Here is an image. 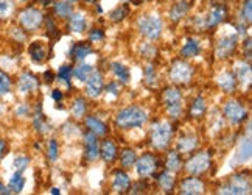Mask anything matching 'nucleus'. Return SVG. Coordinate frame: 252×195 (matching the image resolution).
Instances as JSON below:
<instances>
[{"instance_id":"nucleus-1","label":"nucleus","mask_w":252,"mask_h":195,"mask_svg":"<svg viewBox=\"0 0 252 195\" xmlns=\"http://www.w3.org/2000/svg\"><path fill=\"white\" fill-rule=\"evenodd\" d=\"M147 120V111L139 108V106H129V108L122 110L117 114V117H115V122H117L120 128H137V126H142Z\"/></svg>"},{"instance_id":"nucleus-2","label":"nucleus","mask_w":252,"mask_h":195,"mask_svg":"<svg viewBox=\"0 0 252 195\" xmlns=\"http://www.w3.org/2000/svg\"><path fill=\"white\" fill-rule=\"evenodd\" d=\"M173 126L168 122H159L151 126V144L154 149L163 150L171 141Z\"/></svg>"},{"instance_id":"nucleus-3","label":"nucleus","mask_w":252,"mask_h":195,"mask_svg":"<svg viewBox=\"0 0 252 195\" xmlns=\"http://www.w3.org/2000/svg\"><path fill=\"white\" fill-rule=\"evenodd\" d=\"M139 30L140 33L151 39V41H156L162 33V21L159 16L148 14V16H142L139 21Z\"/></svg>"},{"instance_id":"nucleus-4","label":"nucleus","mask_w":252,"mask_h":195,"mask_svg":"<svg viewBox=\"0 0 252 195\" xmlns=\"http://www.w3.org/2000/svg\"><path fill=\"white\" fill-rule=\"evenodd\" d=\"M220 194H232V195H243L251 194V180L245 173H237L234 175L226 186L220 189Z\"/></svg>"},{"instance_id":"nucleus-5","label":"nucleus","mask_w":252,"mask_h":195,"mask_svg":"<svg viewBox=\"0 0 252 195\" xmlns=\"http://www.w3.org/2000/svg\"><path fill=\"white\" fill-rule=\"evenodd\" d=\"M44 22V16L39 9L33 6L25 8L24 11L19 14V25H21L25 32H36Z\"/></svg>"},{"instance_id":"nucleus-6","label":"nucleus","mask_w":252,"mask_h":195,"mask_svg":"<svg viewBox=\"0 0 252 195\" xmlns=\"http://www.w3.org/2000/svg\"><path fill=\"white\" fill-rule=\"evenodd\" d=\"M163 102H165V108L167 113L173 117V119H178L182 113V97L181 92L174 87H168L163 92Z\"/></svg>"},{"instance_id":"nucleus-7","label":"nucleus","mask_w":252,"mask_h":195,"mask_svg":"<svg viewBox=\"0 0 252 195\" xmlns=\"http://www.w3.org/2000/svg\"><path fill=\"white\" fill-rule=\"evenodd\" d=\"M193 69L191 66L186 61H176L170 69V78L173 83L178 84H186L191 80Z\"/></svg>"},{"instance_id":"nucleus-8","label":"nucleus","mask_w":252,"mask_h":195,"mask_svg":"<svg viewBox=\"0 0 252 195\" xmlns=\"http://www.w3.org/2000/svg\"><path fill=\"white\" fill-rule=\"evenodd\" d=\"M209 167H210V156L206 152H201L193 156V158L187 162L186 170L190 175H199L202 172H206Z\"/></svg>"},{"instance_id":"nucleus-9","label":"nucleus","mask_w":252,"mask_h":195,"mask_svg":"<svg viewBox=\"0 0 252 195\" xmlns=\"http://www.w3.org/2000/svg\"><path fill=\"white\" fill-rule=\"evenodd\" d=\"M224 116L232 122V123H241L246 117L248 111L245 110V106L237 100H229L224 105Z\"/></svg>"},{"instance_id":"nucleus-10","label":"nucleus","mask_w":252,"mask_h":195,"mask_svg":"<svg viewBox=\"0 0 252 195\" xmlns=\"http://www.w3.org/2000/svg\"><path fill=\"white\" fill-rule=\"evenodd\" d=\"M237 48V35H230L218 39L215 47V55L218 58H229Z\"/></svg>"},{"instance_id":"nucleus-11","label":"nucleus","mask_w":252,"mask_h":195,"mask_svg":"<svg viewBox=\"0 0 252 195\" xmlns=\"http://www.w3.org/2000/svg\"><path fill=\"white\" fill-rule=\"evenodd\" d=\"M86 92L92 99H96L103 92V75L100 71H92L89 78L86 80Z\"/></svg>"},{"instance_id":"nucleus-12","label":"nucleus","mask_w":252,"mask_h":195,"mask_svg":"<svg viewBox=\"0 0 252 195\" xmlns=\"http://www.w3.org/2000/svg\"><path fill=\"white\" fill-rule=\"evenodd\" d=\"M156 167H158V159L151 153H145L137 161V164H135V169H137V173L140 177H150L151 173H154Z\"/></svg>"},{"instance_id":"nucleus-13","label":"nucleus","mask_w":252,"mask_h":195,"mask_svg":"<svg viewBox=\"0 0 252 195\" xmlns=\"http://www.w3.org/2000/svg\"><path fill=\"white\" fill-rule=\"evenodd\" d=\"M39 87V80L32 72H24L17 80V89L22 94H30Z\"/></svg>"},{"instance_id":"nucleus-14","label":"nucleus","mask_w":252,"mask_h":195,"mask_svg":"<svg viewBox=\"0 0 252 195\" xmlns=\"http://www.w3.org/2000/svg\"><path fill=\"white\" fill-rule=\"evenodd\" d=\"M227 17V11H226V6L222 5V3H217L215 6L212 8V11L209 13V16L206 17V21H204V27H217L220 25L224 19Z\"/></svg>"},{"instance_id":"nucleus-15","label":"nucleus","mask_w":252,"mask_h":195,"mask_svg":"<svg viewBox=\"0 0 252 195\" xmlns=\"http://www.w3.org/2000/svg\"><path fill=\"white\" fill-rule=\"evenodd\" d=\"M84 147H86V158L89 161H95L100 156V147L96 141V134L92 131H87L84 134Z\"/></svg>"},{"instance_id":"nucleus-16","label":"nucleus","mask_w":252,"mask_h":195,"mask_svg":"<svg viewBox=\"0 0 252 195\" xmlns=\"http://www.w3.org/2000/svg\"><path fill=\"white\" fill-rule=\"evenodd\" d=\"M181 194L184 195H201L204 194V184H202L201 180L191 177L184 180L181 184Z\"/></svg>"},{"instance_id":"nucleus-17","label":"nucleus","mask_w":252,"mask_h":195,"mask_svg":"<svg viewBox=\"0 0 252 195\" xmlns=\"http://www.w3.org/2000/svg\"><path fill=\"white\" fill-rule=\"evenodd\" d=\"M251 155H252V144H251V138L249 134L246 138L241 139L240 145H238V150L235 153V162L237 164H246L251 161Z\"/></svg>"},{"instance_id":"nucleus-18","label":"nucleus","mask_w":252,"mask_h":195,"mask_svg":"<svg viewBox=\"0 0 252 195\" xmlns=\"http://www.w3.org/2000/svg\"><path fill=\"white\" fill-rule=\"evenodd\" d=\"M28 55H30L32 61L41 64L47 58V47L42 41H34L30 47H28Z\"/></svg>"},{"instance_id":"nucleus-19","label":"nucleus","mask_w":252,"mask_h":195,"mask_svg":"<svg viewBox=\"0 0 252 195\" xmlns=\"http://www.w3.org/2000/svg\"><path fill=\"white\" fill-rule=\"evenodd\" d=\"M217 83H218V86L221 87V89L224 92H227V94L234 92L237 89V78H235L234 74H230V72L221 74L217 78Z\"/></svg>"},{"instance_id":"nucleus-20","label":"nucleus","mask_w":252,"mask_h":195,"mask_svg":"<svg viewBox=\"0 0 252 195\" xmlns=\"http://www.w3.org/2000/svg\"><path fill=\"white\" fill-rule=\"evenodd\" d=\"M33 126H34V130H37V133H41V134H45L50 131V125H48V122L45 120V116L42 114L41 105H37L36 113L33 114Z\"/></svg>"},{"instance_id":"nucleus-21","label":"nucleus","mask_w":252,"mask_h":195,"mask_svg":"<svg viewBox=\"0 0 252 195\" xmlns=\"http://www.w3.org/2000/svg\"><path fill=\"white\" fill-rule=\"evenodd\" d=\"M129 186H131V180H129L128 175H126L125 172H120V170L115 172L114 180H112V188H114V191L120 194V192L128 191Z\"/></svg>"},{"instance_id":"nucleus-22","label":"nucleus","mask_w":252,"mask_h":195,"mask_svg":"<svg viewBox=\"0 0 252 195\" xmlns=\"http://www.w3.org/2000/svg\"><path fill=\"white\" fill-rule=\"evenodd\" d=\"M235 78H237V81L240 83H246L249 84L251 83V66L245 61H240L235 64Z\"/></svg>"},{"instance_id":"nucleus-23","label":"nucleus","mask_w":252,"mask_h":195,"mask_svg":"<svg viewBox=\"0 0 252 195\" xmlns=\"http://www.w3.org/2000/svg\"><path fill=\"white\" fill-rule=\"evenodd\" d=\"M189 9H190V2H189V0H182V2H178L176 5L171 8V11H170L171 21H174V22L181 21V19L189 13Z\"/></svg>"},{"instance_id":"nucleus-24","label":"nucleus","mask_w":252,"mask_h":195,"mask_svg":"<svg viewBox=\"0 0 252 195\" xmlns=\"http://www.w3.org/2000/svg\"><path fill=\"white\" fill-rule=\"evenodd\" d=\"M86 125H87V128H89V131H92L96 136H104L108 133V126H106V123L101 122L100 119H96V117H87Z\"/></svg>"},{"instance_id":"nucleus-25","label":"nucleus","mask_w":252,"mask_h":195,"mask_svg":"<svg viewBox=\"0 0 252 195\" xmlns=\"http://www.w3.org/2000/svg\"><path fill=\"white\" fill-rule=\"evenodd\" d=\"M8 189H9V192L11 194H21L22 192V189H24V186H25V178H24V175H22V172H14L13 173V177H11V180L8 181Z\"/></svg>"},{"instance_id":"nucleus-26","label":"nucleus","mask_w":252,"mask_h":195,"mask_svg":"<svg viewBox=\"0 0 252 195\" xmlns=\"http://www.w3.org/2000/svg\"><path fill=\"white\" fill-rule=\"evenodd\" d=\"M100 155L106 162H112L115 158H117V147H115V144L112 141H104L101 144Z\"/></svg>"},{"instance_id":"nucleus-27","label":"nucleus","mask_w":252,"mask_h":195,"mask_svg":"<svg viewBox=\"0 0 252 195\" xmlns=\"http://www.w3.org/2000/svg\"><path fill=\"white\" fill-rule=\"evenodd\" d=\"M198 147V138L195 136H184L178 142V150L182 153H190Z\"/></svg>"},{"instance_id":"nucleus-28","label":"nucleus","mask_w":252,"mask_h":195,"mask_svg":"<svg viewBox=\"0 0 252 195\" xmlns=\"http://www.w3.org/2000/svg\"><path fill=\"white\" fill-rule=\"evenodd\" d=\"M92 52V48L89 44H84V42H80V44H73L72 48L69 50V56H73L75 60H84V58Z\"/></svg>"},{"instance_id":"nucleus-29","label":"nucleus","mask_w":252,"mask_h":195,"mask_svg":"<svg viewBox=\"0 0 252 195\" xmlns=\"http://www.w3.org/2000/svg\"><path fill=\"white\" fill-rule=\"evenodd\" d=\"M199 52H201V45L198 42V39H189L186 45L182 47L181 55L186 58H191V56H198Z\"/></svg>"},{"instance_id":"nucleus-30","label":"nucleus","mask_w":252,"mask_h":195,"mask_svg":"<svg viewBox=\"0 0 252 195\" xmlns=\"http://www.w3.org/2000/svg\"><path fill=\"white\" fill-rule=\"evenodd\" d=\"M70 21H69V27L70 30L75 32V33H81L86 30V17L81 14V13H75V14H70Z\"/></svg>"},{"instance_id":"nucleus-31","label":"nucleus","mask_w":252,"mask_h":195,"mask_svg":"<svg viewBox=\"0 0 252 195\" xmlns=\"http://www.w3.org/2000/svg\"><path fill=\"white\" fill-rule=\"evenodd\" d=\"M158 184L160 186L162 191L171 192L173 188H174V177H173V173H171L170 170L160 173V175H159V178H158Z\"/></svg>"},{"instance_id":"nucleus-32","label":"nucleus","mask_w":252,"mask_h":195,"mask_svg":"<svg viewBox=\"0 0 252 195\" xmlns=\"http://www.w3.org/2000/svg\"><path fill=\"white\" fill-rule=\"evenodd\" d=\"M16 9L14 0H0V21H6L13 16Z\"/></svg>"},{"instance_id":"nucleus-33","label":"nucleus","mask_w":252,"mask_h":195,"mask_svg":"<svg viewBox=\"0 0 252 195\" xmlns=\"http://www.w3.org/2000/svg\"><path fill=\"white\" fill-rule=\"evenodd\" d=\"M11 87H13L11 77H9L3 69H0V99L11 91Z\"/></svg>"},{"instance_id":"nucleus-34","label":"nucleus","mask_w":252,"mask_h":195,"mask_svg":"<svg viewBox=\"0 0 252 195\" xmlns=\"http://www.w3.org/2000/svg\"><path fill=\"white\" fill-rule=\"evenodd\" d=\"M204 113H206V100L202 99V97H196V99L191 102L190 116L191 117H201Z\"/></svg>"},{"instance_id":"nucleus-35","label":"nucleus","mask_w":252,"mask_h":195,"mask_svg":"<svg viewBox=\"0 0 252 195\" xmlns=\"http://www.w3.org/2000/svg\"><path fill=\"white\" fill-rule=\"evenodd\" d=\"M112 71H114L115 77H117L122 83H128L129 81V71H128V67H126V66H123L120 63H114L112 64Z\"/></svg>"},{"instance_id":"nucleus-36","label":"nucleus","mask_w":252,"mask_h":195,"mask_svg":"<svg viewBox=\"0 0 252 195\" xmlns=\"http://www.w3.org/2000/svg\"><path fill=\"white\" fill-rule=\"evenodd\" d=\"M92 66L91 64H80L78 67H75V71H73V75L76 77V80H80V81H86L87 78H89V75L92 74Z\"/></svg>"},{"instance_id":"nucleus-37","label":"nucleus","mask_w":252,"mask_h":195,"mask_svg":"<svg viewBox=\"0 0 252 195\" xmlns=\"http://www.w3.org/2000/svg\"><path fill=\"white\" fill-rule=\"evenodd\" d=\"M53 9L55 14H58L60 17H69L72 14V5L69 2H56Z\"/></svg>"},{"instance_id":"nucleus-38","label":"nucleus","mask_w":252,"mask_h":195,"mask_svg":"<svg viewBox=\"0 0 252 195\" xmlns=\"http://www.w3.org/2000/svg\"><path fill=\"white\" fill-rule=\"evenodd\" d=\"M122 165L125 169H128V167H132V165L135 164V152L134 150H131V149H126L123 153H122Z\"/></svg>"},{"instance_id":"nucleus-39","label":"nucleus","mask_w":252,"mask_h":195,"mask_svg":"<svg viewBox=\"0 0 252 195\" xmlns=\"http://www.w3.org/2000/svg\"><path fill=\"white\" fill-rule=\"evenodd\" d=\"M167 169L170 172H176L181 169V159H179V155L178 152H171L167 158Z\"/></svg>"},{"instance_id":"nucleus-40","label":"nucleus","mask_w":252,"mask_h":195,"mask_svg":"<svg viewBox=\"0 0 252 195\" xmlns=\"http://www.w3.org/2000/svg\"><path fill=\"white\" fill-rule=\"evenodd\" d=\"M86 110H87V105H86V100L84 99H76L73 106H72V113L76 119H81V117L86 114Z\"/></svg>"},{"instance_id":"nucleus-41","label":"nucleus","mask_w":252,"mask_h":195,"mask_svg":"<svg viewBox=\"0 0 252 195\" xmlns=\"http://www.w3.org/2000/svg\"><path fill=\"white\" fill-rule=\"evenodd\" d=\"M252 19V5H251V0H246V3L241 8V13H240V22L241 24H249Z\"/></svg>"},{"instance_id":"nucleus-42","label":"nucleus","mask_w":252,"mask_h":195,"mask_svg":"<svg viewBox=\"0 0 252 195\" xmlns=\"http://www.w3.org/2000/svg\"><path fill=\"white\" fill-rule=\"evenodd\" d=\"M70 77H72V66L69 64L61 66L60 71H58V78L63 80L67 86H70Z\"/></svg>"},{"instance_id":"nucleus-43","label":"nucleus","mask_w":252,"mask_h":195,"mask_svg":"<svg viewBox=\"0 0 252 195\" xmlns=\"http://www.w3.org/2000/svg\"><path fill=\"white\" fill-rule=\"evenodd\" d=\"M28 164H30V159H28L27 156H24V155L16 156V158H14V162H13L14 170H17V172H24V170L28 167Z\"/></svg>"},{"instance_id":"nucleus-44","label":"nucleus","mask_w":252,"mask_h":195,"mask_svg":"<svg viewBox=\"0 0 252 195\" xmlns=\"http://www.w3.org/2000/svg\"><path fill=\"white\" fill-rule=\"evenodd\" d=\"M126 14H128V6H119V8H115L114 11L111 13V19L114 22H119V21H123V19L126 17Z\"/></svg>"},{"instance_id":"nucleus-45","label":"nucleus","mask_w":252,"mask_h":195,"mask_svg":"<svg viewBox=\"0 0 252 195\" xmlns=\"http://www.w3.org/2000/svg\"><path fill=\"white\" fill-rule=\"evenodd\" d=\"M156 72H154V67L153 66H148L147 69H145V81H147L148 86H156Z\"/></svg>"},{"instance_id":"nucleus-46","label":"nucleus","mask_w":252,"mask_h":195,"mask_svg":"<svg viewBox=\"0 0 252 195\" xmlns=\"http://www.w3.org/2000/svg\"><path fill=\"white\" fill-rule=\"evenodd\" d=\"M58 152H60V149H58V142L55 139H52L50 144H48V158H50V161H55L58 158Z\"/></svg>"},{"instance_id":"nucleus-47","label":"nucleus","mask_w":252,"mask_h":195,"mask_svg":"<svg viewBox=\"0 0 252 195\" xmlns=\"http://www.w3.org/2000/svg\"><path fill=\"white\" fill-rule=\"evenodd\" d=\"M140 53H142V56L153 58L154 55H156V48H154L151 44H145V45H142V48H140Z\"/></svg>"},{"instance_id":"nucleus-48","label":"nucleus","mask_w":252,"mask_h":195,"mask_svg":"<svg viewBox=\"0 0 252 195\" xmlns=\"http://www.w3.org/2000/svg\"><path fill=\"white\" fill-rule=\"evenodd\" d=\"M14 113H16L17 117H27L28 114H30V108H28V106H27L25 103H19V105L16 106Z\"/></svg>"},{"instance_id":"nucleus-49","label":"nucleus","mask_w":252,"mask_h":195,"mask_svg":"<svg viewBox=\"0 0 252 195\" xmlns=\"http://www.w3.org/2000/svg\"><path fill=\"white\" fill-rule=\"evenodd\" d=\"M106 91L108 92H111V94H114V95H119L120 94V87H119V84L117 83H109L108 84V87H106Z\"/></svg>"},{"instance_id":"nucleus-50","label":"nucleus","mask_w":252,"mask_h":195,"mask_svg":"<svg viewBox=\"0 0 252 195\" xmlns=\"http://www.w3.org/2000/svg\"><path fill=\"white\" fill-rule=\"evenodd\" d=\"M145 189H147V184H145V183H139V184H135V186L131 188V194H143Z\"/></svg>"},{"instance_id":"nucleus-51","label":"nucleus","mask_w":252,"mask_h":195,"mask_svg":"<svg viewBox=\"0 0 252 195\" xmlns=\"http://www.w3.org/2000/svg\"><path fill=\"white\" fill-rule=\"evenodd\" d=\"M8 152V142L5 139H0V161L3 159V156Z\"/></svg>"},{"instance_id":"nucleus-52","label":"nucleus","mask_w":252,"mask_h":195,"mask_svg":"<svg viewBox=\"0 0 252 195\" xmlns=\"http://www.w3.org/2000/svg\"><path fill=\"white\" fill-rule=\"evenodd\" d=\"M104 38V33L101 32V30H94L92 33H91V41H101V39Z\"/></svg>"},{"instance_id":"nucleus-53","label":"nucleus","mask_w":252,"mask_h":195,"mask_svg":"<svg viewBox=\"0 0 252 195\" xmlns=\"http://www.w3.org/2000/svg\"><path fill=\"white\" fill-rule=\"evenodd\" d=\"M52 97H53V100H55V102H60V100L63 99V92H61V91H58V89H55V91L52 92Z\"/></svg>"},{"instance_id":"nucleus-54","label":"nucleus","mask_w":252,"mask_h":195,"mask_svg":"<svg viewBox=\"0 0 252 195\" xmlns=\"http://www.w3.org/2000/svg\"><path fill=\"white\" fill-rule=\"evenodd\" d=\"M44 78L47 80V83H52V81L55 80V77H53V74H52L50 71H47V72L44 74Z\"/></svg>"},{"instance_id":"nucleus-55","label":"nucleus","mask_w":252,"mask_h":195,"mask_svg":"<svg viewBox=\"0 0 252 195\" xmlns=\"http://www.w3.org/2000/svg\"><path fill=\"white\" fill-rule=\"evenodd\" d=\"M0 194H3V195H8V194H11L8 189V186H5V184L0 181Z\"/></svg>"},{"instance_id":"nucleus-56","label":"nucleus","mask_w":252,"mask_h":195,"mask_svg":"<svg viewBox=\"0 0 252 195\" xmlns=\"http://www.w3.org/2000/svg\"><path fill=\"white\" fill-rule=\"evenodd\" d=\"M246 56L248 60H251V38L246 39Z\"/></svg>"},{"instance_id":"nucleus-57","label":"nucleus","mask_w":252,"mask_h":195,"mask_svg":"<svg viewBox=\"0 0 252 195\" xmlns=\"http://www.w3.org/2000/svg\"><path fill=\"white\" fill-rule=\"evenodd\" d=\"M52 194H53V195H58V194H60V189L53 188V189H52Z\"/></svg>"},{"instance_id":"nucleus-58","label":"nucleus","mask_w":252,"mask_h":195,"mask_svg":"<svg viewBox=\"0 0 252 195\" xmlns=\"http://www.w3.org/2000/svg\"><path fill=\"white\" fill-rule=\"evenodd\" d=\"M41 2H42V3H48V2H50V0H41Z\"/></svg>"},{"instance_id":"nucleus-59","label":"nucleus","mask_w":252,"mask_h":195,"mask_svg":"<svg viewBox=\"0 0 252 195\" xmlns=\"http://www.w3.org/2000/svg\"><path fill=\"white\" fill-rule=\"evenodd\" d=\"M65 2H69V3H70V2H75V0H65Z\"/></svg>"}]
</instances>
